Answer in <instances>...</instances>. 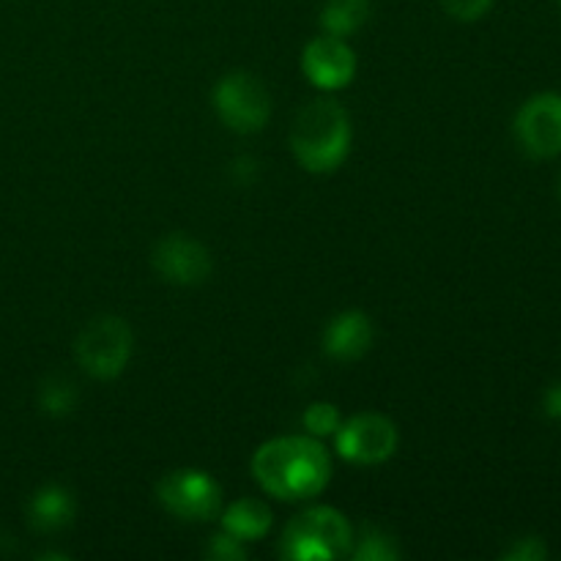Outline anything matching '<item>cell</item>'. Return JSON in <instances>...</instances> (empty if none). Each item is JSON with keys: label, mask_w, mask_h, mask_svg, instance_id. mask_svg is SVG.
Segmentation results:
<instances>
[{"label": "cell", "mask_w": 561, "mask_h": 561, "mask_svg": "<svg viewBox=\"0 0 561 561\" xmlns=\"http://www.w3.org/2000/svg\"><path fill=\"white\" fill-rule=\"evenodd\" d=\"M252 477L268 496L305 502L332 480V455L316 436H279L255 449Z\"/></svg>", "instance_id": "cell-1"}, {"label": "cell", "mask_w": 561, "mask_h": 561, "mask_svg": "<svg viewBox=\"0 0 561 561\" xmlns=\"http://www.w3.org/2000/svg\"><path fill=\"white\" fill-rule=\"evenodd\" d=\"M354 126L337 99H316L290 126V151L307 173H334L348 159Z\"/></svg>", "instance_id": "cell-2"}, {"label": "cell", "mask_w": 561, "mask_h": 561, "mask_svg": "<svg viewBox=\"0 0 561 561\" xmlns=\"http://www.w3.org/2000/svg\"><path fill=\"white\" fill-rule=\"evenodd\" d=\"M354 526L334 507H310L283 531L279 557L290 561H334L351 553Z\"/></svg>", "instance_id": "cell-3"}, {"label": "cell", "mask_w": 561, "mask_h": 561, "mask_svg": "<svg viewBox=\"0 0 561 561\" xmlns=\"http://www.w3.org/2000/svg\"><path fill=\"white\" fill-rule=\"evenodd\" d=\"M131 327L118 316H99L82 327L75 340V359L99 381H113L131 359Z\"/></svg>", "instance_id": "cell-4"}, {"label": "cell", "mask_w": 561, "mask_h": 561, "mask_svg": "<svg viewBox=\"0 0 561 561\" xmlns=\"http://www.w3.org/2000/svg\"><path fill=\"white\" fill-rule=\"evenodd\" d=\"M214 110L236 135H255L272 118V93L261 77L250 71H230L214 88Z\"/></svg>", "instance_id": "cell-5"}, {"label": "cell", "mask_w": 561, "mask_h": 561, "mask_svg": "<svg viewBox=\"0 0 561 561\" xmlns=\"http://www.w3.org/2000/svg\"><path fill=\"white\" fill-rule=\"evenodd\" d=\"M157 499L179 520H211L222 507V488L208 471L175 469L164 474L157 485Z\"/></svg>", "instance_id": "cell-6"}, {"label": "cell", "mask_w": 561, "mask_h": 561, "mask_svg": "<svg viewBox=\"0 0 561 561\" xmlns=\"http://www.w3.org/2000/svg\"><path fill=\"white\" fill-rule=\"evenodd\" d=\"M334 444H337L340 458L348 460V463L378 466L387 463L398 453L400 436L389 416L365 411V414L340 422L337 433H334Z\"/></svg>", "instance_id": "cell-7"}, {"label": "cell", "mask_w": 561, "mask_h": 561, "mask_svg": "<svg viewBox=\"0 0 561 561\" xmlns=\"http://www.w3.org/2000/svg\"><path fill=\"white\" fill-rule=\"evenodd\" d=\"M520 148L537 159L561 153V93H537L515 115Z\"/></svg>", "instance_id": "cell-8"}, {"label": "cell", "mask_w": 561, "mask_h": 561, "mask_svg": "<svg viewBox=\"0 0 561 561\" xmlns=\"http://www.w3.org/2000/svg\"><path fill=\"white\" fill-rule=\"evenodd\" d=\"M153 268L159 277L170 285H181V288H192V285L206 283L211 274V252L201 244L197 239L184 233H170L153 247L151 255Z\"/></svg>", "instance_id": "cell-9"}, {"label": "cell", "mask_w": 561, "mask_h": 561, "mask_svg": "<svg viewBox=\"0 0 561 561\" xmlns=\"http://www.w3.org/2000/svg\"><path fill=\"white\" fill-rule=\"evenodd\" d=\"M301 71L318 91L348 88L356 75V55L351 44L340 36H316L301 53Z\"/></svg>", "instance_id": "cell-10"}, {"label": "cell", "mask_w": 561, "mask_h": 561, "mask_svg": "<svg viewBox=\"0 0 561 561\" xmlns=\"http://www.w3.org/2000/svg\"><path fill=\"white\" fill-rule=\"evenodd\" d=\"M376 329L362 310H345L323 329V351L334 362H356L373 348Z\"/></svg>", "instance_id": "cell-11"}, {"label": "cell", "mask_w": 561, "mask_h": 561, "mask_svg": "<svg viewBox=\"0 0 561 561\" xmlns=\"http://www.w3.org/2000/svg\"><path fill=\"white\" fill-rule=\"evenodd\" d=\"M77 515V502L64 485H44L27 502V520L42 535H55V531L71 526Z\"/></svg>", "instance_id": "cell-12"}, {"label": "cell", "mask_w": 561, "mask_h": 561, "mask_svg": "<svg viewBox=\"0 0 561 561\" xmlns=\"http://www.w3.org/2000/svg\"><path fill=\"white\" fill-rule=\"evenodd\" d=\"M274 515L261 499H239L222 513V529L241 542H257L272 531Z\"/></svg>", "instance_id": "cell-13"}, {"label": "cell", "mask_w": 561, "mask_h": 561, "mask_svg": "<svg viewBox=\"0 0 561 561\" xmlns=\"http://www.w3.org/2000/svg\"><path fill=\"white\" fill-rule=\"evenodd\" d=\"M370 0H329L321 11V27L329 36H351L370 20Z\"/></svg>", "instance_id": "cell-14"}, {"label": "cell", "mask_w": 561, "mask_h": 561, "mask_svg": "<svg viewBox=\"0 0 561 561\" xmlns=\"http://www.w3.org/2000/svg\"><path fill=\"white\" fill-rule=\"evenodd\" d=\"M348 557H354L356 561H394L400 559V546L387 529L367 524L359 531H354Z\"/></svg>", "instance_id": "cell-15"}, {"label": "cell", "mask_w": 561, "mask_h": 561, "mask_svg": "<svg viewBox=\"0 0 561 561\" xmlns=\"http://www.w3.org/2000/svg\"><path fill=\"white\" fill-rule=\"evenodd\" d=\"M77 403H80V389L71 378L49 376L38 387V409H42V414L53 416V420L69 416L77 409Z\"/></svg>", "instance_id": "cell-16"}, {"label": "cell", "mask_w": 561, "mask_h": 561, "mask_svg": "<svg viewBox=\"0 0 561 561\" xmlns=\"http://www.w3.org/2000/svg\"><path fill=\"white\" fill-rule=\"evenodd\" d=\"M340 422H343V414H340L337 405L323 403V400L307 405L305 416H301V425H305L307 436H316V438L334 436L340 427Z\"/></svg>", "instance_id": "cell-17"}, {"label": "cell", "mask_w": 561, "mask_h": 561, "mask_svg": "<svg viewBox=\"0 0 561 561\" xmlns=\"http://www.w3.org/2000/svg\"><path fill=\"white\" fill-rule=\"evenodd\" d=\"M247 542L236 540L233 535H228V531H219V535H214L211 540H208L206 546V557L214 559V561H244L247 559Z\"/></svg>", "instance_id": "cell-18"}, {"label": "cell", "mask_w": 561, "mask_h": 561, "mask_svg": "<svg viewBox=\"0 0 561 561\" xmlns=\"http://www.w3.org/2000/svg\"><path fill=\"white\" fill-rule=\"evenodd\" d=\"M438 3H442V9L447 11L453 20L474 22V20H480V16L488 14V9L493 5V0H438Z\"/></svg>", "instance_id": "cell-19"}, {"label": "cell", "mask_w": 561, "mask_h": 561, "mask_svg": "<svg viewBox=\"0 0 561 561\" xmlns=\"http://www.w3.org/2000/svg\"><path fill=\"white\" fill-rule=\"evenodd\" d=\"M548 557L546 546H542L540 537H520L515 540L507 551L502 553V559L507 561H542Z\"/></svg>", "instance_id": "cell-20"}, {"label": "cell", "mask_w": 561, "mask_h": 561, "mask_svg": "<svg viewBox=\"0 0 561 561\" xmlns=\"http://www.w3.org/2000/svg\"><path fill=\"white\" fill-rule=\"evenodd\" d=\"M230 168H233L230 170V173H233V181L241 186L252 184V181L257 179V173H261V162H257L255 157H239Z\"/></svg>", "instance_id": "cell-21"}, {"label": "cell", "mask_w": 561, "mask_h": 561, "mask_svg": "<svg viewBox=\"0 0 561 561\" xmlns=\"http://www.w3.org/2000/svg\"><path fill=\"white\" fill-rule=\"evenodd\" d=\"M542 409H546V416H551V420H561V383H553V387L546 389Z\"/></svg>", "instance_id": "cell-22"}, {"label": "cell", "mask_w": 561, "mask_h": 561, "mask_svg": "<svg viewBox=\"0 0 561 561\" xmlns=\"http://www.w3.org/2000/svg\"><path fill=\"white\" fill-rule=\"evenodd\" d=\"M559 192H561V184H559Z\"/></svg>", "instance_id": "cell-23"}, {"label": "cell", "mask_w": 561, "mask_h": 561, "mask_svg": "<svg viewBox=\"0 0 561 561\" xmlns=\"http://www.w3.org/2000/svg\"><path fill=\"white\" fill-rule=\"evenodd\" d=\"M559 3H561V0H559Z\"/></svg>", "instance_id": "cell-24"}]
</instances>
